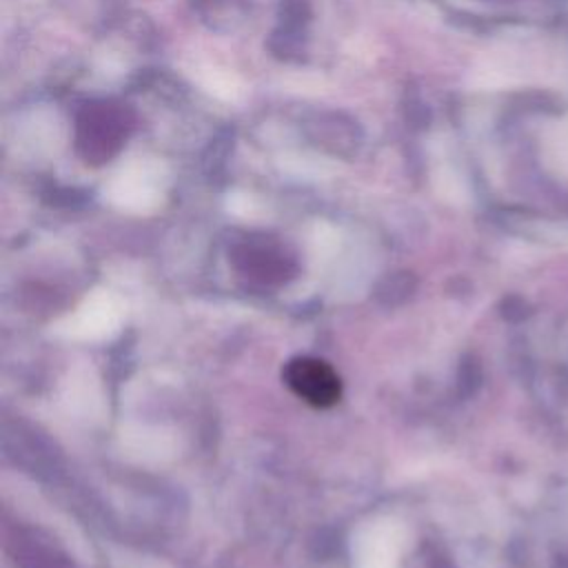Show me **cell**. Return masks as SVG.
<instances>
[{"mask_svg": "<svg viewBox=\"0 0 568 568\" xmlns=\"http://www.w3.org/2000/svg\"><path fill=\"white\" fill-rule=\"evenodd\" d=\"M286 386L306 404L328 408L342 397V382L333 366L317 357H293L284 366Z\"/></svg>", "mask_w": 568, "mask_h": 568, "instance_id": "1", "label": "cell"}]
</instances>
